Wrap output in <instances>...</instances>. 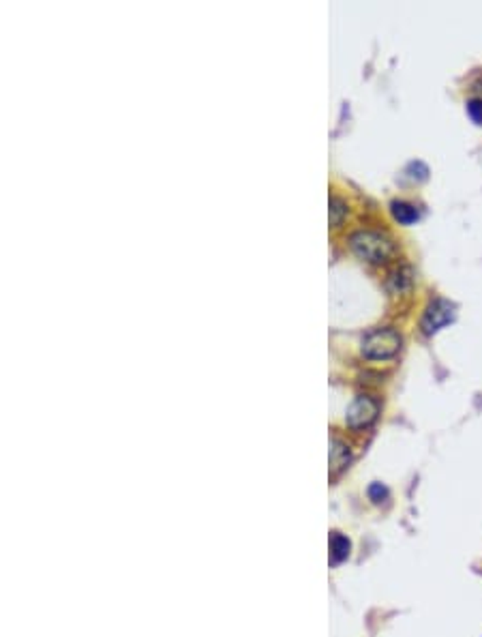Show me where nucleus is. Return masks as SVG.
<instances>
[{
  "label": "nucleus",
  "mask_w": 482,
  "mask_h": 637,
  "mask_svg": "<svg viewBox=\"0 0 482 637\" xmlns=\"http://www.w3.org/2000/svg\"><path fill=\"white\" fill-rule=\"evenodd\" d=\"M411 268L409 266H401V268H397V271L390 275V279H388V290L390 292H395V294H403V292H407L409 288H411Z\"/></svg>",
  "instance_id": "nucleus-6"
},
{
  "label": "nucleus",
  "mask_w": 482,
  "mask_h": 637,
  "mask_svg": "<svg viewBox=\"0 0 482 637\" xmlns=\"http://www.w3.org/2000/svg\"><path fill=\"white\" fill-rule=\"evenodd\" d=\"M348 215V206L341 197L332 195L330 197V225H339L343 221V217Z\"/></svg>",
  "instance_id": "nucleus-9"
},
{
  "label": "nucleus",
  "mask_w": 482,
  "mask_h": 637,
  "mask_svg": "<svg viewBox=\"0 0 482 637\" xmlns=\"http://www.w3.org/2000/svg\"><path fill=\"white\" fill-rule=\"evenodd\" d=\"M350 547L352 545L348 541V536H343L339 532H332L330 534V562L332 564H341L343 560L350 556Z\"/></svg>",
  "instance_id": "nucleus-5"
},
{
  "label": "nucleus",
  "mask_w": 482,
  "mask_h": 637,
  "mask_svg": "<svg viewBox=\"0 0 482 637\" xmlns=\"http://www.w3.org/2000/svg\"><path fill=\"white\" fill-rule=\"evenodd\" d=\"M401 350V335L395 328H375L362 340V354L373 360L392 358Z\"/></svg>",
  "instance_id": "nucleus-2"
},
{
  "label": "nucleus",
  "mask_w": 482,
  "mask_h": 637,
  "mask_svg": "<svg viewBox=\"0 0 482 637\" xmlns=\"http://www.w3.org/2000/svg\"><path fill=\"white\" fill-rule=\"evenodd\" d=\"M369 498L375 502V505H380V502H384L388 498V489L382 483H373V485H369Z\"/></svg>",
  "instance_id": "nucleus-10"
},
{
  "label": "nucleus",
  "mask_w": 482,
  "mask_h": 637,
  "mask_svg": "<svg viewBox=\"0 0 482 637\" xmlns=\"http://www.w3.org/2000/svg\"><path fill=\"white\" fill-rule=\"evenodd\" d=\"M467 112L476 125H482V99H472L467 104Z\"/></svg>",
  "instance_id": "nucleus-11"
},
{
  "label": "nucleus",
  "mask_w": 482,
  "mask_h": 637,
  "mask_svg": "<svg viewBox=\"0 0 482 637\" xmlns=\"http://www.w3.org/2000/svg\"><path fill=\"white\" fill-rule=\"evenodd\" d=\"M350 461V451L346 444H341L339 440H332V449H330V472L336 475L341 472L343 468L348 465Z\"/></svg>",
  "instance_id": "nucleus-7"
},
{
  "label": "nucleus",
  "mask_w": 482,
  "mask_h": 637,
  "mask_svg": "<svg viewBox=\"0 0 482 637\" xmlns=\"http://www.w3.org/2000/svg\"><path fill=\"white\" fill-rule=\"evenodd\" d=\"M453 320H455V305L448 303V300H444V298H435L433 303L427 307L420 326H423L425 335H433Z\"/></svg>",
  "instance_id": "nucleus-3"
},
{
  "label": "nucleus",
  "mask_w": 482,
  "mask_h": 637,
  "mask_svg": "<svg viewBox=\"0 0 482 637\" xmlns=\"http://www.w3.org/2000/svg\"><path fill=\"white\" fill-rule=\"evenodd\" d=\"M392 215H395V219H397L399 223H405V225L414 223V221L418 219L416 206H411V204H407V202H392Z\"/></svg>",
  "instance_id": "nucleus-8"
},
{
  "label": "nucleus",
  "mask_w": 482,
  "mask_h": 637,
  "mask_svg": "<svg viewBox=\"0 0 482 637\" xmlns=\"http://www.w3.org/2000/svg\"><path fill=\"white\" fill-rule=\"evenodd\" d=\"M350 247L360 260H367L371 264H382L395 253V245L386 237H382L380 232L373 230L354 232L350 237Z\"/></svg>",
  "instance_id": "nucleus-1"
},
{
  "label": "nucleus",
  "mask_w": 482,
  "mask_h": 637,
  "mask_svg": "<svg viewBox=\"0 0 482 637\" xmlns=\"http://www.w3.org/2000/svg\"><path fill=\"white\" fill-rule=\"evenodd\" d=\"M377 412H380V406L375 404L371 397H356L352 401V406L348 408V414H346V423L352 427V429H360V427H367L371 425L375 419H377Z\"/></svg>",
  "instance_id": "nucleus-4"
}]
</instances>
